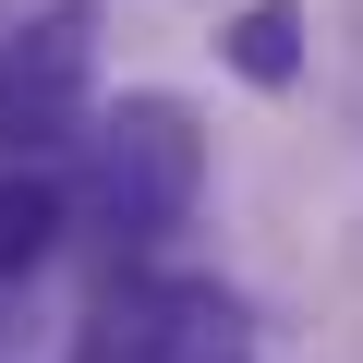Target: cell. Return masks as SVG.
<instances>
[{
    "label": "cell",
    "mask_w": 363,
    "mask_h": 363,
    "mask_svg": "<svg viewBox=\"0 0 363 363\" xmlns=\"http://www.w3.org/2000/svg\"><path fill=\"white\" fill-rule=\"evenodd\" d=\"M85 145H97V218H109L121 242H169L182 218L206 206V121L182 109L169 85L109 97V109L85 121Z\"/></svg>",
    "instance_id": "6da1fadb"
},
{
    "label": "cell",
    "mask_w": 363,
    "mask_h": 363,
    "mask_svg": "<svg viewBox=\"0 0 363 363\" xmlns=\"http://www.w3.org/2000/svg\"><path fill=\"white\" fill-rule=\"evenodd\" d=\"M97 121V0L0 25V157H49Z\"/></svg>",
    "instance_id": "7a4b0ae2"
},
{
    "label": "cell",
    "mask_w": 363,
    "mask_h": 363,
    "mask_svg": "<svg viewBox=\"0 0 363 363\" xmlns=\"http://www.w3.org/2000/svg\"><path fill=\"white\" fill-rule=\"evenodd\" d=\"M109 327H121V363H255V315L218 279H169Z\"/></svg>",
    "instance_id": "3957f363"
},
{
    "label": "cell",
    "mask_w": 363,
    "mask_h": 363,
    "mask_svg": "<svg viewBox=\"0 0 363 363\" xmlns=\"http://www.w3.org/2000/svg\"><path fill=\"white\" fill-rule=\"evenodd\" d=\"M303 49H315V13H303V0H242V13L218 25V61H230L255 97L303 85Z\"/></svg>",
    "instance_id": "277c9868"
},
{
    "label": "cell",
    "mask_w": 363,
    "mask_h": 363,
    "mask_svg": "<svg viewBox=\"0 0 363 363\" xmlns=\"http://www.w3.org/2000/svg\"><path fill=\"white\" fill-rule=\"evenodd\" d=\"M49 255H61V182L0 169V279H25V267H49Z\"/></svg>",
    "instance_id": "5b68a950"
}]
</instances>
